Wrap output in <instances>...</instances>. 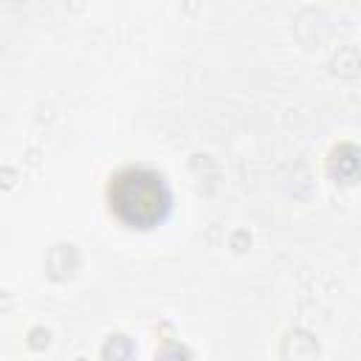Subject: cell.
Returning <instances> with one entry per match:
<instances>
[{
	"instance_id": "cell-1",
	"label": "cell",
	"mask_w": 361,
	"mask_h": 361,
	"mask_svg": "<svg viewBox=\"0 0 361 361\" xmlns=\"http://www.w3.org/2000/svg\"><path fill=\"white\" fill-rule=\"evenodd\" d=\"M107 203L110 212L130 228H152L164 223L172 206V195L166 189V180L141 166L121 169L110 178L107 186Z\"/></svg>"
}]
</instances>
